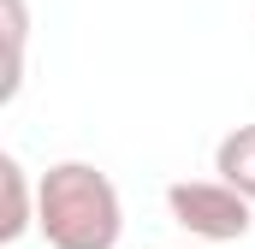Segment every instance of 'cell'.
I'll return each mask as SVG.
<instances>
[{
    "instance_id": "1",
    "label": "cell",
    "mask_w": 255,
    "mask_h": 249,
    "mask_svg": "<svg viewBox=\"0 0 255 249\" xmlns=\"http://www.w3.org/2000/svg\"><path fill=\"white\" fill-rule=\"evenodd\" d=\"M36 232L48 238V249H119L125 238L119 184L89 160L48 166L36 178Z\"/></svg>"
},
{
    "instance_id": "2",
    "label": "cell",
    "mask_w": 255,
    "mask_h": 249,
    "mask_svg": "<svg viewBox=\"0 0 255 249\" xmlns=\"http://www.w3.org/2000/svg\"><path fill=\"white\" fill-rule=\"evenodd\" d=\"M166 208L202 244H238L255 226V202L226 178H178V184H166Z\"/></svg>"
},
{
    "instance_id": "3",
    "label": "cell",
    "mask_w": 255,
    "mask_h": 249,
    "mask_svg": "<svg viewBox=\"0 0 255 249\" xmlns=\"http://www.w3.org/2000/svg\"><path fill=\"white\" fill-rule=\"evenodd\" d=\"M0 184H6V220H0V244H18L36 226V190L30 172L18 166V154H0Z\"/></svg>"
},
{
    "instance_id": "4",
    "label": "cell",
    "mask_w": 255,
    "mask_h": 249,
    "mask_svg": "<svg viewBox=\"0 0 255 249\" xmlns=\"http://www.w3.org/2000/svg\"><path fill=\"white\" fill-rule=\"evenodd\" d=\"M214 172L255 202V124H238V130L220 136V148H214Z\"/></svg>"
},
{
    "instance_id": "5",
    "label": "cell",
    "mask_w": 255,
    "mask_h": 249,
    "mask_svg": "<svg viewBox=\"0 0 255 249\" xmlns=\"http://www.w3.org/2000/svg\"><path fill=\"white\" fill-rule=\"evenodd\" d=\"M24 30H30L24 0H6V48H12V65H6V89H0V101H18V89H24Z\"/></svg>"
}]
</instances>
